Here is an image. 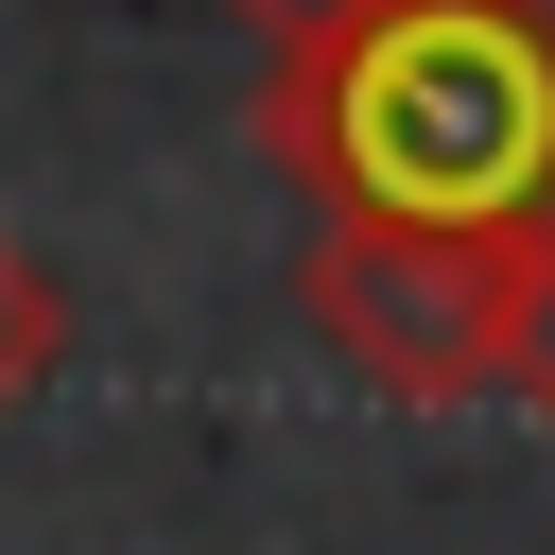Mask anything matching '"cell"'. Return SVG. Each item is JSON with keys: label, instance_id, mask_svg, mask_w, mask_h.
<instances>
[{"label": "cell", "instance_id": "1", "mask_svg": "<svg viewBox=\"0 0 555 555\" xmlns=\"http://www.w3.org/2000/svg\"><path fill=\"white\" fill-rule=\"evenodd\" d=\"M260 156L312 225L555 243V0H312L260 69Z\"/></svg>", "mask_w": 555, "mask_h": 555}, {"label": "cell", "instance_id": "2", "mask_svg": "<svg viewBox=\"0 0 555 555\" xmlns=\"http://www.w3.org/2000/svg\"><path fill=\"white\" fill-rule=\"evenodd\" d=\"M520 278H538V260H503V243H399V225H312V260H295L312 330H330L382 399H503Z\"/></svg>", "mask_w": 555, "mask_h": 555}, {"label": "cell", "instance_id": "3", "mask_svg": "<svg viewBox=\"0 0 555 555\" xmlns=\"http://www.w3.org/2000/svg\"><path fill=\"white\" fill-rule=\"evenodd\" d=\"M52 347H69V295H52V260H35L17 225H0V416H17L35 382H52Z\"/></svg>", "mask_w": 555, "mask_h": 555}, {"label": "cell", "instance_id": "4", "mask_svg": "<svg viewBox=\"0 0 555 555\" xmlns=\"http://www.w3.org/2000/svg\"><path fill=\"white\" fill-rule=\"evenodd\" d=\"M503 399H520V416H555V243H538V278H520V347H503Z\"/></svg>", "mask_w": 555, "mask_h": 555}, {"label": "cell", "instance_id": "5", "mask_svg": "<svg viewBox=\"0 0 555 555\" xmlns=\"http://www.w3.org/2000/svg\"><path fill=\"white\" fill-rule=\"evenodd\" d=\"M243 17H260V35H278V17H312V0H243Z\"/></svg>", "mask_w": 555, "mask_h": 555}]
</instances>
